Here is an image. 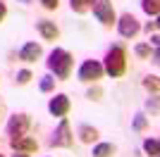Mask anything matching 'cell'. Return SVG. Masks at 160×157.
Returning a JSON list of instances; mask_svg holds the SVG:
<instances>
[{"instance_id":"cell-11","label":"cell","mask_w":160,"mask_h":157,"mask_svg":"<svg viewBox=\"0 0 160 157\" xmlns=\"http://www.w3.org/2000/svg\"><path fill=\"white\" fill-rule=\"evenodd\" d=\"M36 31L41 33L43 40H58L60 38V29L55 26V21H48V19L38 21V24H36Z\"/></svg>"},{"instance_id":"cell-28","label":"cell","mask_w":160,"mask_h":157,"mask_svg":"<svg viewBox=\"0 0 160 157\" xmlns=\"http://www.w3.org/2000/svg\"><path fill=\"white\" fill-rule=\"evenodd\" d=\"M0 157H5V155H0Z\"/></svg>"},{"instance_id":"cell-10","label":"cell","mask_w":160,"mask_h":157,"mask_svg":"<svg viewBox=\"0 0 160 157\" xmlns=\"http://www.w3.org/2000/svg\"><path fill=\"white\" fill-rule=\"evenodd\" d=\"M41 55H43V48H41V43H33V40L24 43L22 50H19L22 62H36V59H41Z\"/></svg>"},{"instance_id":"cell-4","label":"cell","mask_w":160,"mask_h":157,"mask_svg":"<svg viewBox=\"0 0 160 157\" xmlns=\"http://www.w3.org/2000/svg\"><path fill=\"white\" fill-rule=\"evenodd\" d=\"M103 64H100L98 59H84L79 67V72H77V76H79V81H84V83H96L100 76H103Z\"/></svg>"},{"instance_id":"cell-24","label":"cell","mask_w":160,"mask_h":157,"mask_svg":"<svg viewBox=\"0 0 160 157\" xmlns=\"http://www.w3.org/2000/svg\"><path fill=\"white\" fill-rule=\"evenodd\" d=\"M5 17H7V5H5V2H0V24L5 21Z\"/></svg>"},{"instance_id":"cell-8","label":"cell","mask_w":160,"mask_h":157,"mask_svg":"<svg viewBox=\"0 0 160 157\" xmlns=\"http://www.w3.org/2000/svg\"><path fill=\"white\" fill-rule=\"evenodd\" d=\"M69 107H72V102H69V98H67L65 93L53 95V98H50V102H48V112H50L53 117H60V119L69 114Z\"/></svg>"},{"instance_id":"cell-3","label":"cell","mask_w":160,"mask_h":157,"mask_svg":"<svg viewBox=\"0 0 160 157\" xmlns=\"http://www.w3.org/2000/svg\"><path fill=\"white\" fill-rule=\"evenodd\" d=\"M88 10H93V17L100 21V24L110 29V26L117 21V14H115V7L110 0H91V7Z\"/></svg>"},{"instance_id":"cell-16","label":"cell","mask_w":160,"mask_h":157,"mask_svg":"<svg viewBox=\"0 0 160 157\" xmlns=\"http://www.w3.org/2000/svg\"><path fill=\"white\" fill-rule=\"evenodd\" d=\"M143 88H146V91H151L153 95H158V91H160V81H158V76H155V74H148V76L143 78Z\"/></svg>"},{"instance_id":"cell-13","label":"cell","mask_w":160,"mask_h":157,"mask_svg":"<svg viewBox=\"0 0 160 157\" xmlns=\"http://www.w3.org/2000/svg\"><path fill=\"white\" fill-rule=\"evenodd\" d=\"M115 152H117V148L112 143H98L93 148V157H112Z\"/></svg>"},{"instance_id":"cell-17","label":"cell","mask_w":160,"mask_h":157,"mask_svg":"<svg viewBox=\"0 0 160 157\" xmlns=\"http://www.w3.org/2000/svg\"><path fill=\"white\" fill-rule=\"evenodd\" d=\"M69 7H72V12L84 14V12H88V7H91V0H69Z\"/></svg>"},{"instance_id":"cell-1","label":"cell","mask_w":160,"mask_h":157,"mask_svg":"<svg viewBox=\"0 0 160 157\" xmlns=\"http://www.w3.org/2000/svg\"><path fill=\"white\" fill-rule=\"evenodd\" d=\"M46 64H48V69H50V74H53L55 78L65 81V78H69V74H72L74 57L67 50H62V48H53L50 55H48V59H46Z\"/></svg>"},{"instance_id":"cell-25","label":"cell","mask_w":160,"mask_h":157,"mask_svg":"<svg viewBox=\"0 0 160 157\" xmlns=\"http://www.w3.org/2000/svg\"><path fill=\"white\" fill-rule=\"evenodd\" d=\"M146 105H148V110H153V112L158 110V100H155V95H153V98H151V100H148Z\"/></svg>"},{"instance_id":"cell-27","label":"cell","mask_w":160,"mask_h":157,"mask_svg":"<svg viewBox=\"0 0 160 157\" xmlns=\"http://www.w3.org/2000/svg\"><path fill=\"white\" fill-rule=\"evenodd\" d=\"M12 157H29V152H19L17 150V155H12Z\"/></svg>"},{"instance_id":"cell-15","label":"cell","mask_w":160,"mask_h":157,"mask_svg":"<svg viewBox=\"0 0 160 157\" xmlns=\"http://www.w3.org/2000/svg\"><path fill=\"white\" fill-rule=\"evenodd\" d=\"M141 10H143L148 17H158V12H160V0H141Z\"/></svg>"},{"instance_id":"cell-12","label":"cell","mask_w":160,"mask_h":157,"mask_svg":"<svg viewBox=\"0 0 160 157\" xmlns=\"http://www.w3.org/2000/svg\"><path fill=\"white\" fill-rule=\"evenodd\" d=\"M79 140L81 143H96L98 140V129L88 126V124H81L79 126Z\"/></svg>"},{"instance_id":"cell-6","label":"cell","mask_w":160,"mask_h":157,"mask_svg":"<svg viewBox=\"0 0 160 157\" xmlns=\"http://www.w3.org/2000/svg\"><path fill=\"white\" fill-rule=\"evenodd\" d=\"M29 126H31V117L19 112V114H12L10 121H7V136L10 138H17V136H27Z\"/></svg>"},{"instance_id":"cell-21","label":"cell","mask_w":160,"mask_h":157,"mask_svg":"<svg viewBox=\"0 0 160 157\" xmlns=\"http://www.w3.org/2000/svg\"><path fill=\"white\" fill-rule=\"evenodd\" d=\"M146 126H148L146 114H136V119H134V131H143Z\"/></svg>"},{"instance_id":"cell-20","label":"cell","mask_w":160,"mask_h":157,"mask_svg":"<svg viewBox=\"0 0 160 157\" xmlns=\"http://www.w3.org/2000/svg\"><path fill=\"white\" fill-rule=\"evenodd\" d=\"M31 78H33V74L29 72V69H22V72H17V83H19V86L29 83V81H31Z\"/></svg>"},{"instance_id":"cell-18","label":"cell","mask_w":160,"mask_h":157,"mask_svg":"<svg viewBox=\"0 0 160 157\" xmlns=\"http://www.w3.org/2000/svg\"><path fill=\"white\" fill-rule=\"evenodd\" d=\"M38 88H41L43 93H50V91L55 88V76H53V74H46V76H41Z\"/></svg>"},{"instance_id":"cell-23","label":"cell","mask_w":160,"mask_h":157,"mask_svg":"<svg viewBox=\"0 0 160 157\" xmlns=\"http://www.w3.org/2000/svg\"><path fill=\"white\" fill-rule=\"evenodd\" d=\"M88 98L91 100H100V88H91V91H88Z\"/></svg>"},{"instance_id":"cell-14","label":"cell","mask_w":160,"mask_h":157,"mask_svg":"<svg viewBox=\"0 0 160 157\" xmlns=\"http://www.w3.org/2000/svg\"><path fill=\"white\" fill-rule=\"evenodd\" d=\"M143 152H146V155H151V157H158L160 143H158V138H155V136H151V138H146V140H143Z\"/></svg>"},{"instance_id":"cell-2","label":"cell","mask_w":160,"mask_h":157,"mask_svg":"<svg viewBox=\"0 0 160 157\" xmlns=\"http://www.w3.org/2000/svg\"><path fill=\"white\" fill-rule=\"evenodd\" d=\"M100 64H103V72L105 74H110L112 78H120L122 74L127 72V50L122 45H112L105 52V59Z\"/></svg>"},{"instance_id":"cell-19","label":"cell","mask_w":160,"mask_h":157,"mask_svg":"<svg viewBox=\"0 0 160 157\" xmlns=\"http://www.w3.org/2000/svg\"><path fill=\"white\" fill-rule=\"evenodd\" d=\"M134 52H136L141 59H146V57H151V45H148V43H139V45L134 48Z\"/></svg>"},{"instance_id":"cell-5","label":"cell","mask_w":160,"mask_h":157,"mask_svg":"<svg viewBox=\"0 0 160 157\" xmlns=\"http://www.w3.org/2000/svg\"><path fill=\"white\" fill-rule=\"evenodd\" d=\"M50 145L53 148H72L74 145V136H72V129H69V121L65 117L60 119V124L55 129L53 138H50Z\"/></svg>"},{"instance_id":"cell-9","label":"cell","mask_w":160,"mask_h":157,"mask_svg":"<svg viewBox=\"0 0 160 157\" xmlns=\"http://www.w3.org/2000/svg\"><path fill=\"white\" fill-rule=\"evenodd\" d=\"M10 145H12V150L29 152V155L38 150V140H36V138H29V136H17V138H10Z\"/></svg>"},{"instance_id":"cell-26","label":"cell","mask_w":160,"mask_h":157,"mask_svg":"<svg viewBox=\"0 0 160 157\" xmlns=\"http://www.w3.org/2000/svg\"><path fill=\"white\" fill-rule=\"evenodd\" d=\"M146 31H148V33L155 31V21H148V24H146Z\"/></svg>"},{"instance_id":"cell-7","label":"cell","mask_w":160,"mask_h":157,"mask_svg":"<svg viewBox=\"0 0 160 157\" xmlns=\"http://www.w3.org/2000/svg\"><path fill=\"white\" fill-rule=\"evenodd\" d=\"M115 24H117V31H120L122 38H134V36L141 31L139 19H136L134 14H129V12H127V14H122V17L115 21Z\"/></svg>"},{"instance_id":"cell-22","label":"cell","mask_w":160,"mask_h":157,"mask_svg":"<svg viewBox=\"0 0 160 157\" xmlns=\"http://www.w3.org/2000/svg\"><path fill=\"white\" fill-rule=\"evenodd\" d=\"M38 2L46 7V10H58V5H60V0H38Z\"/></svg>"}]
</instances>
